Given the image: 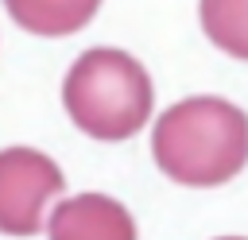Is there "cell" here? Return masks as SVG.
<instances>
[{
  "label": "cell",
  "mask_w": 248,
  "mask_h": 240,
  "mask_svg": "<svg viewBox=\"0 0 248 240\" xmlns=\"http://www.w3.org/2000/svg\"><path fill=\"white\" fill-rule=\"evenodd\" d=\"M217 240H244V236H217Z\"/></svg>",
  "instance_id": "7"
},
{
  "label": "cell",
  "mask_w": 248,
  "mask_h": 240,
  "mask_svg": "<svg viewBox=\"0 0 248 240\" xmlns=\"http://www.w3.org/2000/svg\"><path fill=\"white\" fill-rule=\"evenodd\" d=\"M198 19L217 50L248 62V0H198Z\"/></svg>",
  "instance_id": "6"
},
{
  "label": "cell",
  "mask_w": 248,
  "mask_h": 240,
  "mask_svg": "<svg viewBox=\"0 0 248 240\" xmlns=\"http://www.w3.org/2000/svg\"><path fill=\"white\" fill-rule=\"evenodd\" d=\"M4 8L23 31L62 39V35L81 31L97 15L101 0H4Z\"/></svg>",
  "instance_id": "5"
},
{
  "label": "cell",
  "mask_w": 248,
  "mask_h": 240,
  "mask_svg": "<svg viewBox=\"0 0 248 240\" xmlns=\"http://www.w3.org/2000/svg\"><path fill=\"white\" fill-rule=\"evenodd\" d=\"M62 105L85 135L101 143H120L151 120L155 85L140 58H132L128 50L89 46L66 70Z\"/></svg>",
  "instance_id": "2"
},
{
  "label": "cell",
  "mask_w": 248,
  "mask_h": 240,
  "mask_svg": "<svg viewBox=\"0 0 248 240\" xmlns=\"http://www.w3.org/2000/svg\"><path fill=\"white\" fill-rule=\"evenodd\" d=\"M46 240H136V221L108 194H78L54 205Z\"/></svg>",
  "instance_id": "4"
},
{
  "label": "cell",
  "mask_w": 248,
  "mask_h": 240,
  "mask_svg": "<svg viewBox=\"0 0 248 240\" xmlns=\"http://www.w3.org/2000/svg\"><path fill=\"white\" fill-rule=\"evenodd\" d=\"M151 155L178 186H225L248 163V116L225 97H186L155 120Z\"/></svg>",
  "instance_id": "1"
},
{
  "label": "cell",
  "mask_w": 248,
  "mask_h": 240,
  "mask_svg": "<svg viewBox=\"0 0 248 240\" xmlns=\"http://www.w3.org/2000/svg\"><path fill=\"white\" fill-rule=\"evenodd\" d=\"M66 190L58 163L35 147L0 151V232L35 236L46 221V205Z\"/></svg>",
  "instance_id": "3"
}]
</instances>
